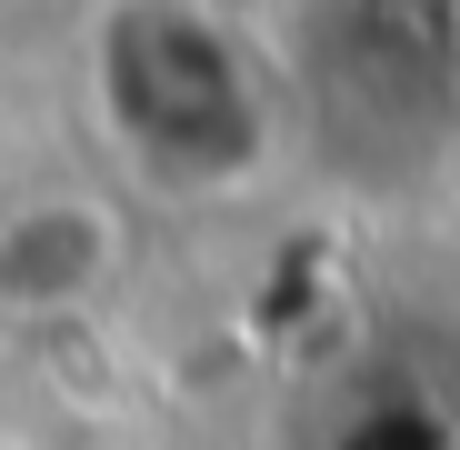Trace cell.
Here are the masks:
<instances>
[{
  "mask_svg": "<svg viewBox=\"0 0 460 450\" xmlns=\"http://www.w3.org/2000/svg\"><path fill=\"white\" fill-rule=\"evenodd\" d=\"M101 110L150 181L220 190L270 150V81L200 0H120L101 21Z\"/></svg>",
  "mask_w": 460,
  "mask_h": 450,
  "instance_id": "1",
  "label": "cell"
},
{
  "mask_svg": "<svg viewBox=\"0 0 460 450\" xmlns=\"http://www.w3.org/2000/svg\"><path fill=\"white\" fill-rule=\"evenodd\" d=\"M130 270V231L101 190H31L0 210V321H91Z\"/></svg>",
  "mask_w": 460,
  "mask_h": 450,
  "instance_id": "2",
  "label": "cell"
}]
</instances>
